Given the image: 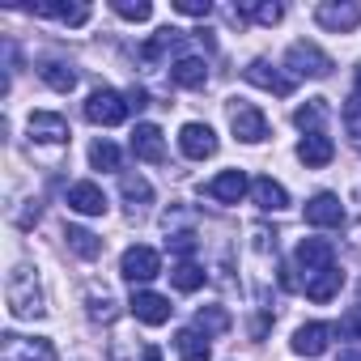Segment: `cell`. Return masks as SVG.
Wrapping results in <instances>:
<instances>
[{"mask_svg":"<svg viewBox=\"0 0 361 361\" xmlns=\"http://www.w3.org/2000/svg\"><path fill=\"white\" fill-rule=\"evenodd\" d=\"M251 18L264 22V26H276V22L285 18V9H281V5H268V0H264V5H251Z\"/></svg>","mask_w":361,"mask_h":361,"instance_id":"836d02e7","label":"cell"},{"mask_svg":"<svg viewBox=\"0 0 361 361\" xmlns=\"http://www.w3.org/2000/svg\"><path fill=\"white\" fill-rule=\"evenodd\" d=\"M306 226H319V230L344 226V204H340V196H331V192L310 196V200H306Z\"/></svg>","mask_w":361,"mask_h":361,"instance_id":"ba28073f","label":"cell"},{"mask_svg":"<svg viewBox=\"0 0 361 361\" xmlns=\"http://www.w3.org/2000/svg\"><path fill=\"white\" fill-rule=\"evenodd\" d=\"M132 153H136L140 161H161V157H166L161 128H157V123H136V132H132Z\"/></svg>","mask_w":361,"mask_h":361,"instance_id":"e0dca14e","label":"cell"},{"mask_svg":"<svg viewBox=\"0 0 361 361\" xmlns=\"http://www.w3.org/2000/svg\"><path fill=\"white\" fill-rule=\"evenodd\" d=\"M331 157H336V145H331V136H323V132H310V136H302V140H298V161H302V166L319 170V166H327Z\"/></svg>","mask_w":361,"mask_h":361,"instance_id":"ac0fdd59","label":"cell"},{"mask_svg":"<svg viewBox=\"0 0 361 361\" xmlns=\"http://www.w3.org/2000/svg\"><path fill=\"white\" fill-rule=\"evenodd\" d=\"M230 128H234V136H238L243 145H259V140L268 136V119H264V111L251 106V102H230Z\"/></svg>","mask_w":361,"mask_h":361,"instance_id":"5b68a950","label":"cell"},{"mask_svg":"<svg viewBox=\"0 0 361 361\" xmlns=\"http://www.w3.org/2000/svg\"><path fill=\"white\" fill-rule=\"evenodd\" d=\"M30 13L39 18H60L68 26H85L90 22V5H60V0H39V5H30Z\"/></svg>","mask_w":361,"mask_h":361,"instance_id":"7402d4cb","label":"cell"},{"mask_svg":"<svg viewBox=\"0 0 361 361\" xmlns=\"http://www.w3.org/2000/svg\"><path fill=\"white\" fill-rule=\"evenodd\" d=\"M196 331L221 336V331H230V314H226L221 306H200V310H196Z\"/></svg>","mask_w":361,"mask_h":361,"instance_id":"f1b7e54d","label":"cell"},{"mask_svg":"<svg viewBox=\"0 0 361 361\" xmlns=\"http://www.w3.org/2000/svg\"><path fill=\"white\" fill-rule=\"evenodd\" d=\"M178 149H183L192 161H204L217 153V132L209 123H183V132H178Z\"/></svg>","mask_w":361,"mask_h":361,"instance_id":"30bf717a","label":"cell"},{"mask_svg":"<svg viewBox=\"0 0 361 361\" xmlns=\"http://www.w3.org/2000/svg\"><path fill=\"white\" fill-rule=\"evenodd\" d=\"M128 111H132L128 98L115 94V90H94V94L85 98V119L98 123V128H115V123H123Z\"/></svg>","mask_w":361,"mask_h":361,"instance_id":"7a4b0ae2","label":"cell"},{"mask_svg":"<svg viewBox=\"0 0 361 361\" xmlns=\"http://www.w3.org/2000/svg\"><path fill=\"white\" fill-rule=\"evenodd\" d=\"M251 196H255V204H259L264 213H281V209H289V192L276 183V178H255V183H251Z\"/></svg>","mask_w":361,"mask_h":361,"instance_id":"603a6c76","label":"cell"},{"mask_svg":"<svg viewBox=\"0 0 361 361\" xmlns=\"http://www.w3.org/2000/svg\"><path fill=\"white\" fill-rule=\"evenodd\" d=\"M170 81L183 85V90H200V85L209 81V68H204V60H196V56H178V60L170 64Z\"/></svg>","mask_w":361,"mask_h":361,"instance_id":"d6986e66","label":"cell"},{"mask_svg":"<svg viewBox=\"0 0 361 361\" xmlns=\"http://www.w3.org/2000/svg\"><path fill=\"white\" fill-rule=\"evenodd\" d=\"M314 22L323 26V30H331V35H344V30H357L361 26V5H353V0H327V5H319L314 9Z\"/></svg>","mask_w":361,"mask_h":361,"instance_id":"52a82bcc","label":"cell"},{"mask_svg":"<svg viewBox=\"0 0 361 361\" xmlns=\"http://www.w3.org/2000/svg\"><path fill=\"white\" fill-rule=\"evenodd\" d=\"M340 361H361V353H344V357H340Z\"/></svg>","mask_w":361,"mask_h":361,"instance_id":"60d3db41","label":"cell"},{"mask_svg":"<svg viewBox=\"0 0 361 361\" xmlns=\"http://www.w3.org/2000/svg\"><path fill=\"white\" fill-rule=\"evenodd\" d=\"M64 238H68V247H73L81 259H98V255H102V238L90 234V230H81V226H68Z\"/></svg>","mask_w":361,"mask_h":361,"instance_id":"484cf974","label":"cell"},{"mask_svg":"<svg viewBox=\"0 0 361 361\" xmlns=\"http://www.w3.org/2000/svg\"><path fill=\"white\" fill-rule=\"evenodd\" d=\"M119 192H123V200H128L132 213L145 209V204H153V188H149V178H140V174H123L119 178Z\"/></svg>","mask_w":361,"mask_h":361,"instance_id":"d4e9b609","label":"cell"},{"mask_svg":"<svg viewBox=\"0 0 361 361\" xmlns=\"http://www.w3.org/2000/svg\"><path fill=\"white\" fill-rule=\"evenodd\" d=\"M340 336H348V340H361V314H348V319H340V327H336Z\"/></svg>","mask_w":361,"mask_h":361,"instance_id":"d590c367","label":"cell"},{"mask_svg":"<svg viewBox=\"0 0 361 361\" xmlns=\"http://www.w3.org/2000/svg\"><path fill=\"white\" fill-rule=\"evenodd\" d=\"M128 310L140 319V323H149V327H161L166 319H170V298H161V293H149V289H140V293H132V302H128Z\"/></svg>","mask_w":361,"mask_h":361,"instance_id":"7c38bea8","label":"cell"},{"mask_svg":"<svg viewBox=\"0 0 361 361\" xmlns=\"http://www.w3.org/2000/svg\"><path fill=\"white\" fill-rule=\"evenodd\" d=\"M281 285H285V289H298V276H293V268H289V264L281 268Z\"/></svg>","mask_w":361,"mask_h":361,"instance_id":"f35d334b","label":"cell"},{"mask_svg":"<svg viewBox=\"0 0 361 361\" xmlns=\"http://www.w3.org/2000/svg\"><path fill=\"white\" fill-rule=\"evenodd\" d=\"M157 272H161V255H157L153 247H145V243L128 247V251H123V259H119V276H123V281H132V285H136V281L145 285V281H153Z\"/></svg>","mask_w":361,"mask_h":361,"instance_id":"277c9868","label":"cell"},{"mask_svg":"<svg viewBox=\"0 0 361 361\" xmlns=\"http://www.w3.org/2000/svg\"><path fill=\"white\" fill-rule=\"evenodd\" d=\"M357 98H361V68H357Z\"/></svg>","mask_w":361,"mask_h":361,"instance_id":"b9f144b4","label":"cell"},{"mask_svg":"<svg viewBox=\"0 0 361 361\" xmlns=\"http://www.w3.org/2000/svg\"><path fill=\"white\" fill-rule=\"evenodd\" d=\"M340 119H344V132L361 140V98H357V94H353V98L344 102V111H340Z\"/></svg>","mask_w":361,"mask_h":361,"instance_id":"1f68e13d","label":"cell"},{"mask_svg":"<svg viewBox=\"0 0 361 361\" xmlns=\"http://www.w3.org/2000/svg\"><path fill=\"white\" fill-rule=\"evenodd\" d=\"M174 353L183 361H213V348H209V336L196 331V327H183L174 336Z\"/></svg>","mask_w":361,"mask_h":361,"instance_id":"ffe728a7","label":"cell"},{"mask_svg":"<svg viewBox=\"0 0 361 361\" xmlns=\"http://www.w3.org/2000/svg\"><path fill=\"white\" fill-rule=\"evenodd\" d=\"M0 361H56V348L43 336H35V340L5 336V340H0Z\"/></svg>","mask_w":361,"mask_h":361,"instance_id":"8992f818","label":"cell"},{"mask_svg":"<svg viewBox=\"0 0 361 361\" xmlns=\"http://www.w3.org/2000/svg\"><path fill=\"white\" fill-rule=\"evenodd\" d=\"M331 336H336L331 323H306V327L293 331V353L298 357H323L327 344H331Z\"/></svg>","mask_w":361,"mask_h":361,"instance_id":"4fadbf2b","label":"cell"},{"mask_svg":"<svg viewBox=\"0 0 361 361\" xmlns=\"http://www.w3.org/2000/svg\"><path fill=\"white\" fill-rule=\"evenodd\" d=\"M145 361H161V353L157 348H145Z\"/></svg>","mask_w":361,"mask_h":361,"instance_id":"ab89813d","label":"cell"},{"mask_svg":"<svg viewBox=\"0 0 361 361\" xmlns=\"http://www.w3.org/2000/svg\"><path fill=\"white\" fill-rule=\"evenodd\" d=\"M323 115H327V106H323V98H310L306 106H298L293 111V123L310 136V132H323Z\"/></svg>","mask_w":361,"mask_h":361,"instance_id":"83f0119b","label":"cell"},{"mask_svg":"<svg viewBox=\"0 0 361 361\" xmlns=\"http://www.w3.org/2000/svg\"><path fill=\"white\" fill-rule=\"evenodd\" d=\"M285 68H289L293 77H314V81H319V77L331 73V56L302 39V43H293V47L285 51Z\"/></svg>","mask_w":361,"mask_h":361,"instance_id":"3957f363","label":"cell"},{"mask_svg":"<svg viewBox=\"0 0 361 361\" xmlns=\"http://www.w3.org/2000/svg\"><path fill=\"white\" fill-rule=\"evenodd\" d=\"M340 285H344V272L340 268H327V272H314V276H306V298L310 302H331L336 293H340Z\"/></svg>","mask_w":361,"mask_h":361,"instance_id":"44dd1931","label":"cell"},{"mask_svg":"<svg viewBox=\"0 0 361 361\" xmlns=\"http://www.w3.org/2000/svg\"><path fill=\"white\" fill-rule=\"evenodd\" d=\"M145 102H149V94H145V90H128V106H132V111H140Z\"/></svg>","mask_w":361,"mask_h":361,"instance_id":"74e56055","label":"cell"},{"mask_svg":"<svg viewBox=\"0 0 361 361\" xmlns=\"http://www.w3.org/2000/svg\"><path fill=\"white\" fill-rule=\"evenodd\" d=\"M247 174L243 170H221L217 178H209L204 183V196H213V200H221V204H238L243 196H247Z\"/></svg>","mask_w":361,"mask_h":361,"instance_id":"5bb4252c","label":"cell"},{"mask_svg":"<svg viewBox=\"0 0 361 361\" xmlns=\"http://www.w3.org/2000/svg\"><path fill=\"white\" fill-rule=\"evenodd\" d=\"M26 128H30V136L43 140V145H64V140H68V119L56 115V111H35V115L26 119Z\"/></svg>","mask_w":361,"mask_h":361,"instance_id":"9a60e30c","label":"cell"},{"mask_svg":"<svg viewBox=\"0 0 361 361\" xmlns=\"http://www.w3.org/2000/svg\"><path fill=\"white\" fill-rule=\"evenodd\" d=\"M170 285H174V289H183V293H196V289L204 285V268H200V264H192V259L174 264V272H170Z\"/></svg>","mask_w":361,"mask_h":361,"instance_id":"4316f807","label":"cell"},{"mask_svg":"<svg viewBox=\"0 0 361 361\" xmlns=\"http://www.w3.org/2000/svg\"><path fill=\"white\" fill-rule=\"evenodd\" d=\"M39 77L56 90V94H68V90H77V73L64 64V60H43L39 64Z\"/></svg>","mask_w":361,"mask_h":361,"instance_id":"cb8c5ba5","label":"cell"},{"mask_svg":"<svg viewBox=\"0 0 361 361\" xmlns=\"http://www.w3.org/2000/svg\"><path fill=\"white\" fill-rule=\"evenodd\" d=\"M174 9H178V13H188V18H209V13H213L209 0H174Z\"/></svg>","mask_w":361,"mask_h":361,"instance_id":"e575fe53","label":"cell"},{"mask_svg":"<svg viewBox=\"0 0 361 361\" xmlns=\"http://www.w3.org/2000/svg\"><path fill=\"white\" fill-rule=\"evenodd\" d=\"M119 18H128V22H149L153 18V5H149V0H115V5H111Z\"/></svg>","mask_w":361,"mask_h":361,"instance_id":"4dcf8cb0","label":"cell"},{"mask_svg":"<svg viewBox=\"0 0 361 361\" xmlns=\"http://www.w3.org/2000/svg\"><path fill=\"white\" fill-rule=\"evenodd\" d=\"M90 166L94 170H119V149L111 140H94L90 145Z\"/></svg>","mask_w":361,"mask_h":361,"instance_id":"f546056e","label":"cell"},{"mask_svg":"<svg viewBox=\"0 0 361 361\" xmlns=\"http://www.w3.org/2000/svg\"><path fill=\"white\" fill-rule=\"evenodd\" d=\"M293 264H298L306 276H314V272H327V268H336V251H331V243H323V238H302V243H298V255H293Z\"/></svg>","mask_w":361,"mask_h":361,"instance_id":"9c48e42d","label":"cell"},{"mask_svg":"<svg viewBox=\"0 0 361 361\" xmlns=\"http://www.w3.org/2000/svg\"><path fill=\"white\" fill-rule=\"evenodd\" d=\"M5 298H9V314H13V319H39V314L47 310V306H43L39 276H35L30 268H13V272H9Z\"/></svg>","mask_w":361,"mask_h":361,"instance_id":"6da1fadb","label":"cell"},{"mask_svg":"<svg viewBox=\"0 0 361 361\" xmlns=\"http://www.w3.org/2000/svg\"><path fill=\"white\" fill-rule=\"evenodd\" d=\"M247 81L259 85V90H268V94H276V98H285V94L293 90V77L276 73L268 60H251V64H247Z\"/></svg>","mask_w":361,"mask_h":361,"instance_id":"2e32d148","label":"cell"},{"mask_svg":"<svg viewBox=\"0 0 361 361\" xmlns=\"http://www.w3.org/2000/svg\"><path fill=\"white\" fill-rule=\"evenodd\" d=\"M68 209L81 213V217H102L106 213V192L98 183H90V178H81V183L68 188Z\"/></svg>","mask_w":361,"mask_h":361,"instance_id":"8fae6325","label":"cell"},{"mask_svg":"<svg viewBox=\"0 0 361 361\" xmlns=\"http://www.w3.org/2000/svg\"><path fill=\"white\" fill-rule=\"evenodd\" d=\"M90 314L102 319V323H111V319H115V302H111V293H90Z\"/></svg>","mask_w":361,"mask_h":361,"instance_id":"d6a6232c","label":"cell"},{"mask_svg":"<svg viewBox=\"0 0 361 361\" xmlns=\"http://www.w3.org/2000/svg\"><path fill=\"white\" fill-rule=\"evenodd\" d=\"M170 247H174L178 255H192V251H196V238H192V234H174V238H170Z\"/></svg>","mask_w":361,"mask_h":361,"instance_id":"8d00e7d4","label":"cell"}]
</instances>
